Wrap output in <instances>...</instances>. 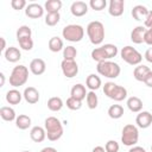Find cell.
<instances>
[{"instance_id":"6da1fadb","label":"cell","mask_w":152,"mask_h":152,"mask_svg":"<svg viewBox=\"0 0 152 152\" xmlns=\"http://www.w3.org/2000/svg\"><path fill=\"white\" fill-rule=\"evenodd\" d=\"M44 128L46 131V137L50 141H57L63 135V125L56 116H48L44 121Z\"/></svg>"},{"instance_id":"7a4b0ae2","label":"cell","mask_w":152,"mask_h":152,"mask_svg":"<svg viewBox=\"0 0 152 152\" xmlns=\"http://www.w3.org/2000/svg\"><path fill=\"white\" fill-rule=\"evenodd\" d=\"M87 34L91 44L99 45L104 39V26L101 21L94 20L87 25Z\"/></svg>"},{"instance_id":"3957f363","label":"cell","mask_w":152,"mask_h":152,"mask_svg":"<svg viewBox=\"0 0 152 152\" xmlns=\"http://www.w3.org/2000/svg\"><path fill=\"white\" fill-rule=\"evenodd\" d=\"M103 93L107 97L114 101H124L127 97V89L114 82H106L103 86Z\"/></svg>"},{"instance_id":"277c9868","label":"cell","mask_w":152,"mask_h":152,"mask_svg":"<svg viewBox=\"0 0 152 152\" xmlns=\"http://www.w3.org/2000/svg\"><path fill=\"white\" fill-rule=\"evenodd\" d=\"M28 80V69L27 66L20 64L13 68L11 75H10V84L14 88L24 86Z\"/></svg>"},{"instance_id":"5b68a950","label":"cell","mask_w":152,"mask_h":152,"mask_svg":"<svg viewBox=\"0 0 152 152\" xmlns=\"http://www.w3.org/2000/svg\"><path fill=\"white\" fill-rule=\"evenodd\" d=\"M62 36L68 42L77 43V42H81L83 39V37H84V28L81 25L70 24V25H66V26L63 27Z\"/></svg>"},{"instance_id":"8992f818","label":"cell","mask_w":152,"mask_h":152,"mask_svg":"<svg viewBox=\"0 0 152 152\" xmlns=\"http://www.w3.org/2000/svg\"><path fill=\"white\" fill-rule=\"evenodd\" d=\"M96 70L101 76H104L107 78H116L121 72L120 65L112 61H103L97 63Z\"/></svg>"},{"instance_id":"52a82bcc","label":"cell","mask_w":152,"mask_h":152,"mask_svg":"<svg viewBox=\"0 0 152 152\" xmlns=\"http://www.w3.org/2000/svg\"><path fill=\"white\" fill-rule=\"evenodd\" d=\"M139 140V131L133 124H127L124 126L121 132V142L125 146H134Z\"/></svg>"},{"instance_id":"ba28073f","label":"cell","mask_w":152,"mask_h":152,"mask_svg":"<svg viewBox=\"0 0 152 152\" xmlns=\"http://www.w3.org/2000/svg\"><path fill=\"white\" fill-rule=\"evenodd\" d=\"M120 56H121V59L129 65H139L142 61L141 53L131 45L124 46L120 51Z\"/></svg>"},{"instance_id":"9c48e42d","label":"cell","mask_w":152,"mask_h":152,"mask_svg":"<svg viewBox=\"0 0 152 152\" xmlns=\"http://www.w3.org/2000/svg\"><path fill=\"white\" fill-rule=\"evenodd\" d=\"M61 69H62L63 75L68 78H72L78 74V65L75 61L63 59L61 63Z\"/></svg>"},{"instance_id":"30bf717a","label":"cell","mask_w":152,"mask_h":152,"mask_svg":"<svg viewBox=\"0 0 152 152\" xmlns=\"http://www.w3.org/2000/svg\"><path fill=\"white\" fill-rule=\"evenodd\" d=\"M25 14L26 17L28 18H32V19H38L40 17H43L44 14V8L42 5L39 4H36V2H32V4H28L25 8Z\"/></svg>"},{"instance_id":"8fae6325","label":"cell","mask_w":152,"mask_h":152,"mask_svg":"<svg viewBox=\"0 0 152 152\" xmlns=\"http://www.w3.org/2000/svg\"><path fill=\"white\" fill-rule=\"evenodd\" d=\"M125 2L124 0H110L108 6V13L112 17H120L124 13Z\"/></svg>"},{"instance_id":"7c38bea8","label":"cell","mask_w":152,"mask_h":152,"mask_svg":"<svg viewBox=\"0 0 152 152\" xmlns=\"http://www.w3.org/2000/svg\"><path fill=\"white\" fill-rule=\"evenodd\" d=\"M135 124L140 128H147L152 124V114L147 110L140 112L135 118Z\"/></svg>"},{"instance_id":"4fadbf2b","label":"cell","mask_w":152,"mask_h":152,"mask_svg":"<svg viewBox=\"0 0 152 152\" xmlns=\"http://www.w3.org/2000/svg\"><path fill=\"white\" fill-rule=\"evenodd\" d=\"M45 69H46V64H45L44 59H42V58H34L30 63V71L36 76L44 74Z\"/></svg>"},{"instance_id":"5bb4252c","label":"cell","mask_w":152,"mask_h":152,"mask_svg":"<svg viewBox=\"0 0 152 152\" xmlns=\"http://www.w3.org/2000/svg\"><path fill=\"white\" fill-rule=\"evenodd\" d=\"M70 12L74 17H83L88 12V5L84 1H75L70 6Z\"/></svg>"},{"instance_id":"9a60e30c","label":"cell","mask_w":152,"mask_h":152,"mask_svg":"<svg viewBox=\"0 0 152 152\" xmlns=\"http://www.w3.org/2000/svg\"><path fill=\"white\" fill-rule=\"evenodd\" d=\"M23 96H24V100L27 103H31V104H34L39 101V91L34 87L25 88V90L23 93Z\"/></svg>"},{"instance_id":"2e32d148","label":"cell","mask_w":152,"mask_h":152,"mask_svg":"<svg viewBox=\"0 0 152 152\" xmlns=\"http://www.w3.org/2000/svg\"><path fill=\"white\" fill-rule=\"evenodd\" d=\"M151 71H152V70H151L147 65L139 64V65H137V66L134 68V70H133V77H134L137 81H139V82H144L145 78L148 76V74H150Z\"/></svg>"},{"instance_id":"e0dca14e","label":"cell","mask_w":152,"mask_h":152,"mask_svg":"<svg viewBox=\"0 0 152 152\" xmlns=\"http://www.w3.org/2000/svg\"><path fill=\"white\" fill-rule=\"evenodd\" d=\"M145 32H146V27L145 26H135L132 32H131V40L134 44H141L144 43V37H145Z\"/></svg>"},{"instance_id":"ac0fdd59","label":"cell","mask_w":152,"mask_h":152,"mask_svg":"<svg viewBox=\"0 0 152 152\" xmlns=\"http://www.w3.org/2000/svg\"><path fill=\"white\" fill-rule=\"evenodd\" d=\"M4 55H5L6 61L10 62V63H17V62L21 58V52H20V50H19L18 48H15V46H10V48H7L6 51L4 52Z\"/></svg>"},{"instance_id":"d6986e66","label":"cell","mask_w":152,"mask_h":152,"mask_svg":"<svg viewBox=\"0 0 152 152\" xmlns=\"http://www.w3.org/2000/svg\"><path fill=\"white\" fill-rule=\"evenodd\" d=\"M30 138L34 142H42V141H44L45 138H46V131H45V128H43L40 126L32 127L31 131H30Z\"/></svg>"},{"instance_id":"ffe728a7","label":"cell","mask_w":152,"mask_h":152,"mask_svg":"<svg viewBox=\"0 0 152 152\" xmlns=\"http://www.w3.org/2000/svg\"><path fill=\"white\" fill-rule=\"evenodd\" d=\"M87 94H88V93H87V90H86V87H84L83 84H81V83L75 84V86L71 88V90H70V96L77 99V100H80V101L84 100V99L87 97Z\"/></svg>"},{"instance_id":"44dd1931","label":"cell","mask_w":152,"mask_h":152,"mask_svg":"<svg viewBox=\"0 0 152 152\" xmlns=\"http://www.w3.org/2000/svg\"><path fill=\"white\" fill-rule=\"evenodd\" d=\"M101 86H102V82H101V78H100L97 75H95V74L88 75V77H87V80H86V87H87L88 89H90L91 91H95V90H97Z\"/></svg>"},{"instance_id":"7402d4cb","label":"cell","mask_w":152,"mask_h":152,"mask_svg":"<svg viewBox=\"0 0 152 152\" xmlns=\"http://www.w3.org/2000/svg\"><path fill=\"white\" fill-rule=\"evenodd\" d=\"M23 97H24L23 94L15 88H13V89H11V90H8L6 93V101L10 104H19L21 102Z\"/></svg>"},{"instance_id":"603a6c76","label":"cell","mask_w":152,"mask_h":152,"mask_svg":"<svg viewBox=\"0 0 152 152\" xmlns=\"http://www.w3.org/2000/svg\"><path fill=\"white\" fill-rule=\"evenodd\" d=\"M127 107L133 113H140L142 109V101L138 96H131L127 99Z\"/></svg>"},{"instance_id":"cb8c5ba5","label":"cell","mask_w":152,"mask_h":152,"mask_svg":"<svg viewBox=\"0 0 152 152\" xmlns=\"http://www.w3.org/2000/svg\"><path fill=\"white\" fill-rule=\"evenodd\" d=\"M147 13H148L147 7L146 6H142V5H137V6H134L132 8V17H133V19H135L138 21L139 20H142V19L145 20Z\"/></svg>"},{"instance_id":"d4e9b609","label":"cell","mask_w":152,"mask_h":152,"mask_svg":"<svg viewBox=\"0 0 152 152\" xmlns=\"http://www.w3.org/2000/svg\"><path fill=\"white\" fill-rule=\"evenodd\" d=\"M0 116H1L2 120L10 121V122L17 119V115H15L14 109L12 107H10V106H2L0 108Z\"/></svg>"},{"instance_id":"484cf974","label":"cell","mask_w":152,"mask_h":152,"mask_svg":"<svg viewBox=\"0 0 152 152\" xmlns=\"http://www.w3.org/2000/svg\"><path fill=\"white\" fill-rule=\"evenodd\" d=\"M62 1L61 0H48L44 5V8L48 13H57L62 8Z\"/></svg>"},{"instance_id":"4316f807","label":"cell","mask_w":152,"mask_h":152,"mask_svg":"<svg viewBox=\"0 0 152 152\" xmlns=\"http://www.w3.org/2000/svg\"><path fill=\"white\" fill-rule=\"evenodd\" d=\"M63 100L58 96H52L48 100V108L51 110V112H58L62 109L63 107Z\"/></svg>"},{"instance_id":"83f0119b","label":"cell","mask_w":152,"mask_h":152,"mask_svg":"<svg viewBox=\"0 0 152 152\" xmlns=\"http://www.w3.org/2000/svg\"><path fill=\"white\" fill-rule=\"evenodd\" d=\"M48 46H49V50L51 52H58V51H61V50L64 49L63 40L59 37H52V38H50Z\"/></svg>"},{"instance_id":"f1b7e54d","label":"cell","mask_w":152,"mask_h":152,"mask_svg":"<svg viewBox=\"0 0 152 152\" xmlns=\"http://www.w3.org/2000/svg\"><path fill=\"white\" fill-rule=\"evenodd\" d=\"M15 126L19 129H27L31 126V118L25 114H20L15 119Z\"/></svg>"},{"instance_id":"f546056e","label":"cell","mask_w":152,"mask_h":152,"mask_svg":"<svg viewBox=\"0 0 152 152\" xmlns=\"http://www.w3.org/2000/svg\"><path fill=\"white\" fill-rule=\"evenodd\" d=\"M91 58H93L94 61H96L97 63L103 62V61H109V59H108V56H107V53H106V51L103 50L102 46L95 48V49L91 51Z\"/></svg>"},{"instance_id":"4dcf8cb0","label":"cell","mask_w":152,"mask_h":152,"mask_svg":"<svg viewBox=\"0 0 152 152\" xmlns=\"http://www.w3.org/2000/svg\"><path fill=\"white\" fill-rule=\"evenodd\" d=\"M108 116L110 119H120L124 115V108L120 104H112L108 108Z\"/></svg>"},{"instance_id":"1f68e13d","label":"cell","mask_w":152,"mask_h":152,"mask_svg":"<svg viewBox=\"0 0 152 152\" xmlns=\"http://www.w3.org/2000/svg\"><path fill=\"white\" fill-rule=\"evenodd\" d=\"M77 56V50L76 48H74L72 45H69L66 48L63 49V59H66V61H75Z\"/></svg>"},{"instance_id":"d6a6232c","label":"cell","mask_w":152,"mask_h":152,"mask_svg":"<svg viewBox=\"0 0 152 152\" xmlns=\"http://www.w3.org/2000/svg\"><path fill=\"white\" fill-rule=\"evenodd\" d=\"M86 101H87V106H88L89 109H95L97 107V103H99V99H97V95L95 94V91L90 90L87 94Z\"/></svg>"},{"instance_id":"836d02e7","label":"cell","mask_w":152,"mask_h":152,"mask_svg":"<svg viewBox=\"0 0 152 152\" xmlns=\"http://www.w3.org/2000/svg\"><path fill=\"white\" fill-rule=\"evenodd\" d=\"M59 19H61L59 12H57V13H48L45 15V24L48 26H55V25L58 24Z\"/></svg>"},{"instance_id":"e575fe53","label":"cell","mask_w":152,"mask_h":152,"mask_svg":"<svg viewBox=\"0 0 152 152\" xmlns=\"http://www.w3.org/2000/svg\"><path fill=\"white\" fill-rule=\"evenodd\" d=\"M31 36H32V30L27 25H23L17 30V40L21 39V38H27Z\"/></svg>"},{"instance_id":"d590c367","label":"cell","mask_w":152,"mask_h":152,"mask_svg":"<svg viewBox=\"0 0 152 152\" xmlns=\"http://www.w3.org/2000/svg\"><path fill=\"white\" fill-rule=\"evenodd\" d=\"M65 104H66V107H68L70 110H78V109H81V107H82V101H80V100H77V99L70 96V97L66 99Z\"/></svg>"},{"instance_id":"8d00e7d4","label":"cell","mask_w":152,"mask_h":152,"mask_svg":"<svg viewBox=\"0 0 152 152\" xmlns=\"http://www.w3.org/2000/svg\"><path fill=\"white\" fill-rule=\"evenodd\" d=\"M18 43H19V46H20L23 50H25V51H30V50H32V48H33V40H32L31 37L18 39Z\"/></svg>"},{"instance_id":"74e56055","label":"cell","mask_w":152,"mask_h":152,"mask_svg":"<svg viewBox=\"0 0 152 152\" xmlns=\"http://www.w3.org/2000/svg\"><path fill=\"white\" fill-rule=\"evenodd\" d=\"M102 48H103V50L106 51V53H107V56H108V59H110V58H113V57H115L116 55H118V48L114 45V44H104V45H102Z\"/></svg>"},{"instance_id":"f35d334b","label":"cell","mask_w":152,"mask_h":152,"mask_svg":"<svg viewBox=\"0 0 152 152\" xmlns=\"http://www.w3.org/2000/svg\"><path fill=\"white\" fill-rule=\"evenodd\" d=\"M89 6L94 11H102L107 6V1L106 0H90L89 1Z\"/></svg>"},{"instance_id":"ab89813d","label":"cell","mask_w":152,"mask_h":152,"mask_svg":"<svg viewBox=\"0 0 152 152\" xmlns=\"http://www.w3.org/2000/svg\"><path fill=\"white\" fill-rule=\"evenodd\" d=\"M119 148H120V146L115 140H108L104 145L106 152H119Z\"/></svg>"},{"instance_id":"60d3db41","label":"cell","mask_w":152,"mask_h":152,"mask_svg":"<svg viewBox=\"0 0 152 152\" xmlns=\"http://www.w3.org/2000/svg\"><path fill=\"white\" fill-rule=\"evenodd\" d=\"M11 6H12V8H13V10L19 11V10L26 8L27 4H26V1H25V0H12V1H11Z\"/></svg>"},{"instance_id":"b9f144b4","label":"cell","mask_w":152,"mask_h":152,"mask_svg":"<svg viewBox=\"0 0 152 152\" xmlns=\"http://www.w3.org/2000/svg\"><path fill=\"white\" fill-rule=\"evenodd\" d=\"M144 43H146L147 45H151L152 46V27L146 28L145 37H144Z\"/></svg>"},{"instance_id":"7bdbcfd3","label":"cell","mask_w":152,"mask_h":152,"mask_svg":"<svg viewBox=\"0 0 152 152\" xmlns=\"http://www.w3.org/2000/svg\"><path fill=\"white\" fill-rule=\"evenodd\" d=\"M144 26L147 27V28L152 27V11H148V13H147V15L144 20Z\"/></svg>"},{"instance_id":"ee69618b","label":"cell","mask_w":152,"mask_h":152,"mask_svg":"<svg viewBox=\"0 0 152 152\" xmlns=\"http://www.w3.org/2000/svg\"><path fill=\"white\" fill-rule=\"evenodd\" d=\"M144 58H145L148 63H152V48H148V49L145 51Z\"/></svg>"},{"instance_id":"f6af8a7d","label":"cell","mask_w":152,"mask_h":152,"mask_svg":"<svg viewBox=\"0 0 152 152\" xmlns=\"http://www.w3.org/2000/svg\"><path fill=\"white\" fill-rule=\"evenodd\" d=\"M144 83L147 86V87H150V88H152V71L148 74V76L145 78V81H144Z\"/></svg>"},{"instance_id":"bcb514c9","label":"cell","mask_w":152,"mask_h":152,"mask_svg":"<svg viewBox=\"0 0 152 152\" xmlns=\"http://www.w3.org/2000/svg\"><path fill=\"white\" fill-rule=\"evenodd\" d=\"M128 152H146V150L141 146H132Z\"/></svg>"},{"instance_id":"7dc6e473","label":"cell","mask_w":152,"mask_h":152,"mask_svg":"<svg viewBox=\"0 0 152 152\" xmlns=\"http://www.w3.org/2000/svg\"><path fill=\"white\" fill-rule=\"evenodd\" d=\"M40 152H57V150L55 147H51V146H48V147H44L40 150Z\"/></svg>"},{"instance_id":"c3c4849f","label":"cell","mask_w":152,"mask_h":152,"mask_svg":"<svg viewBox=\"0 0 152 152\" xmlns=\"http://www.w3.org/2000/svg\"><path fill=\"white\" fill-rule=\"evenodd\" d=\"M91 152H106V150H104V147H102V146H95Z\"/></svg>"},{"instance_id":"681fc988","label":"cell","mask_w":152,"mask_h":152,"mask_svg":"<svg viewBox=\"0 0 152 152\" xmlns=\"http://www.w3.org/2000/svg\"><path fill=\"white\" fill-rule=\"evenodd\" d=\"M0 50L1 51H6V40H5V38H1V48H0Z\"/></svg>"},{"instance_id":"f907efd6","label":"cell","mask_w":152,"mask_h":152,"mask_svg":"<svg viewBox=\"0 0 152 152\" xmlns=\"http://www.w3.org/2000/svg\"><path fill=\"white\" fill-rule=\"evenodd\" d=\"M0 78H1L0 87H4V84H5V75H4V72H0Z\"/></svg>"},{"instance_id":"816d5d0a","label":"cell","mask_w":152,"mask_h":152,"mask_svg":"<svg viewBox=\"0 0 152 152\" xmlns=\"http://www.w3.org/2000/svg\"><path fill=\"white\" fill-rule=\"evenodd\" d=\"M23 152H31V151H23Z\"/></svg>"},{"instance_id":"f5cc1de1","label":"cell","mask_w":152,"mask_h":152,"mask_svg":"<svg viewBox=\"0 0 152 152\" xmlns=\"http://www.w3.org/2000/svg\"><path fill=\"white\" fill-rule=\"evenodd\" d=\"M151 151H152V146H151Z\"/></svg>"}]
</instances>
